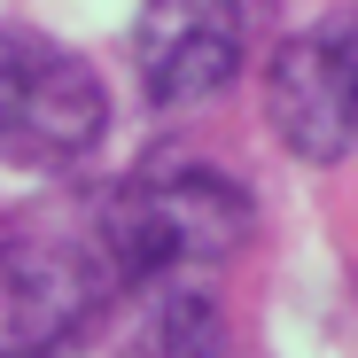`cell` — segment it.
Segmentation results:
<instances>
[{"instance_id":"6da1fadb","label":"cell","mask_w":358,"mask_h":358,"mask_svg":"<svg viewBox=\"0 0 358 358\" xmlns=\"http://www.w3.org/2000/svg\"><path fill=\"white\" fill-rule=\"evenodd\" d=\"M94 226L117 280L148 288L171 273H218L226 257H242L257 234V203L242 179H226L203 156H156L94 203Z\"/></svg>"},{"instance_id":"7a4b0ae2","label":"cell","mask_w":358,"mask_h":358,"mask_svg":"<svg viewBox=\"0 0 358 358\" xmlns=\"http://www.w3.org/2000/svg\"><path fill=\"white\" fill-rule=\"evenodd\" d=\"M117 288L94 218H24L0 242V358H63Z\"/></svg>"},{"instance_id":"3957f363","label":"cell","mask_w":358,"mask_h":358,"mask_svg":"<svg viewBox=\"0 0 358 358\" xmlns=\"http://www.w3.org/2000/svg\"><path fill=\"white\" fill-rule=\"evenodd\" d=\"M109 133V86L86 55L55 47L47 31L0 24V164L71 171Z\"/></svg>"},{"instance_id":"277c9868","label":"cell","mask_w":358,"mask_h":358,"mask_svg":"<svg viewBox=\"0 0 358 358\" xmlns=\"http://www.w3.org/2000/svg\"><path fill=\"white\" fill-rule=\"evenodd\" d=\"M265 117L296 164H335L358 141V8H335L273 47Z\"/></svg>"},{"instance_id":"5b68a950","label":"cell","mask_w":358,"mask_h":358,"mask_svg":"<svg viewBox=\"0 0 358 358\" xmlns=\"http://www.w3.org/2000/svg\"><path fill=\"white\" fill-rule=\"evenodd\" d=\"M242 39H250V16L234 0H141L133 71H141L148 101H164V109L218 101L242 78Z\"/></svg>"},{"instance_id":"8992f818","label":"cell","mask_w":358,"mask_h":358,"mask_svg":"<svg viewBox=\"0 0 358 358\" xmlns=\"http://www.w3.org/2000/svg\"><path fill=\"white\" fill-rule=\"evenodd\" d=\"M133 358H242V343H234V320H226L218 296L203 288V273L148 280Z\"/></svg>"},{"instance_id":"52a82bcc","label":"cell","mask_w":358,"mask_h":358,"mask_svg":"<svg viewBox=\"0 0 358 358\" xmlns=\"http://www.w3.org/2000/svg\"><path fill=\"white\" fill-rule=\"evenodd\" d=\"M234 8H242V16H265V8H273V0H234Z\"/></svg>"},{"instance_id":"ba28073f","label":"cell","mask_w":358,"mask_h":358,"mask_svg":"<svg viewBox=\"0 0 358 358\" xmlns=\"http://www.w3.org/2000/svg\"><path fill=\"white\" fill-rule=\"evenodd\" d=\"M63 358H71V350H63Z\"/></svg>"}]
</instances>
